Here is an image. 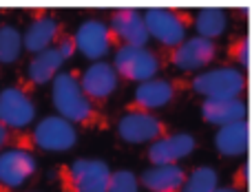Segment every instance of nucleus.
Instances as JSON below:
<instances>
[{
	"label": "nucleus",
	"instance_id": "f257e3e1",
	"mask_svg": "<svg viewBox=\"0 0 252 192\" xmlns=\"http://www.w3.org/2000/svg\"><path fill=\"white\" fill-rule=\"evenodd\" d=\"M51 102L62 119L73 124L75 128L87 131H106L109 119L102 113L100 106H95L82 93L75 71H60L51 80Z\"/></svg>",
	"mask_w": 252,
	"mask_h": 192
},
{
	"label": "nucleus",
	"instance_id": "f03ea898",
	"mask_svg": "<svg viewBox=\"0 0 252 192\" xmlns=\"http://www.w3.org/2000/svg\"><path fill=\"white\" fill-rule=\"evenodd\" d=\"M111 172V166L102 159L80 157L62 164L58 170V181L62 192H106Z\"/></svg>",
	"mask_w": 252,
	"mask_h": 192
},
{
	"label": "nucleus",
	"instance_id": "7ed1b4c3",
	"mask_svg": "<svg viewBox=\"0 0 252 192\" xmlns=\"http://www.w3.org/2000/svg\"><path fill=\"white\" fill-rule=\"evenodd\" d=\"M188 88L204 100H221V97H244L248 91V75L237 66H217L210 71H199L188 80Z\"/></svg>",
	"mask_w": 252,
	"mask_h": 192
},
{
	"label": "nucleus",
	"instance_id": "20e7f679",
	"mask_svg": "<svg viewBox=\"0 0 252 192\" xmlns=\"http://www.w3.org/2000/svg\"><path fill=\"white\" fill-rule=\"evenodd\" d=\"M142 16L148 40H155L166 51L182 44L186 40L188 29L192 27L190 11H182V9H148Z\"/></svg>",
	"mask_w": 252,
	"mask_h": 192
},
{
	"label": "nucleus",
	"instance_id": "39448f33",
	"mask_svg": "<svg viewBox=\"0 0 252 192\" xmlns=\"http://www.w3.org/2000/svg\"><path fill=\"white\" fill-rule=\"evenodd\" d=\"M111 66L120 80L142 84L157 78L164 66V57L148 47H115Z\"/></svg>",
	"mask_w": 252,
	"mask_h": 192
},
{
	"label": "nucleus",
	"instance_id": "423d86ee",
	"mask_svg": "<svg viewBox=\"0 0 252 192\" xmlns=\"http://www.w3.org/2000/svg\"><path fill=\"white\" fill-rule=\"evenodd\" d=\"M186 88L188 82L179 78H153L142 82L135 88L133 100L126 104V113H153L157 109H164Z\"/></svg>",
	"mask_w": 252,
	"mask_h": 192
},
{
	"label": "nucleus",
	"instance_id": "0eeeda50",
	"mask_svg": "<svg viewBox=\"0 0 252 192\" xmlns=\"http://www.w3.org/2000/svg\"><path fill=\"white\" fill-rule=\"evenodd\" d=\"M27 137H29L31 148H40L44 153H69L80 139L78 128L62 119L60 115L42 117Z\"/></svg>",
	"mask_w": 252,
	"mask_h": 192
},
{
	"label": "nucleus",
	"instance_id": "6e6552de",
	"mask_svg": "<svg viewBox=\"0 0 252 192\" xmlns=\"http://www.w3.org/2000/svg\"><path fill=\"white\" fill-rule=\"evenodd\" d=\"M35 119V102L31 97V88L7 86L0 91V124L16 133H25Z\"/></svg>",
	"mask_w": 252,
	"mask_h": 192
},
{
	"label": "nucleus",
	"instance_id": "1a4fd4ad",
	"mask_svg": "<svg viewBox=\"0 0 252 192\" xmlns=\"http://www.w3.org/2000/svg\"><path fill=\"white\" fill-rule=\"evenodd\" d=\"M115 133L126 144H153L168 135L170 126L155 113H124Z\"/></svg>",
	"mask_w": 252,
	"mask_h": 192
},
{
	"label": "nucleus",
	"instance_id": "9d476101",
	"mask_svg": "<svg viewBox=\"0 0 252 192\" xmlns=\"http://www.w3.org/2000/svg\"><path fill=\"white\" fill-rule=\"evenodd\" d=\"M217 42L195 35V38H188L175 49H170L166 60L173 66H177L179 71H201L217 60Z\"/></svg>",
	"mask_w": 252,
	"mask_h": 192
},
{
	"label": "nucleus",
	"instance_id": "9b49d317",
	"mask_svg": "<svg viewBox=\"0 0 252 192\" xmlns=\"http://www.w3.org/2000/svg\"><path fill=\"white\" fill-rule=\"evenodd\" d=\"M75 38V47L82 53L87 60H95L100 62L102 57H106L111 53V49H115V38L109 29V22L91 18V20H84L78 27V31L73 33Z\"/></svg>",
	"mask_w": 252,
	"mask_h": 192
},
{
	"label": "nucleus",
	"instance_id": "f8f14e48",
	"mask_svg": "<svg viewBox=\"0 0 252 192\" xmlns=\"http://www.w3.org/2000/svg\"><path fill=\"white\" fill-rule=\"evenodd\" d=\"M78 82L82 93L95 106L104 104L115 93V88L120 86V78L115 73V69L111 66V62H104V60L91 62L82 73H78Z\"/></svg>",
	"mask_w": 252,
	"mask_h": 192
},
{
	"label": "nucleus",
	"instance_id": "ddd939ff",
	"mask_svg": "<svg viewBox=\"0 0 252 192\" xmlns=\"http://www.w3.org/2000/svg\"><path fill=\"white\" fill-rule=\"evenodd\" d=\"M35 168H38V162L31 150H2L0 153V184L7 190H16L35 175Z\"/></svg>",
	"mask_w": 252,
	"mask_h": 192
},
{
	"label": "nucleus",
	"instance_id": "4468645a",
	"mask_svg": "<svg viewBox=\"0 0 252 192\" xmlns=\"http://www.w3.org/2000/svg\"><path fill=\"white\" fill-rule=\"evenodd\" d=\"M64 33V25L53 13H35V18L29 22L25 35H22V49L29 53H40L56 47V42Z\"/></svg>",
	"mask_w": 252,
	"mask_h": 192
},
{
	"label": "nucleus",
	"instance_id": "2eb2a0df",
	"mask_svg": "<svg viewBox=\"0 0 252 192\" xmlns=\"http://www.w3.org/2000/svg\"><path fill=\"white\" fill-rule=\"evenodd\" d=\"M197 148V141L190 133H168L166 137L148 144L146 159L153 166H170V164H179L192 155Z\"/></svg>",
	"mask_w": 252,
	"mask_h": 192
},
{
	"label": "nucleus",
	"instance_id": "dca6fc26",
	"mask_svg": "<svg viewBox=\"0 0 252 192\" xmlns=\"http://www.w3.org/2000/svg\"><path fill=\"white\" fill-rule=\"evenodd\" d=\"M109 29L118 47H146L148 33L144 25V16L135 9H118L111 13Z\"/></svg>",
	"mask_w": 252,
	"mask_h": 192
},
{
	"label": "nucleus",
	"instance_id": "f3484780",
	"mask_svg": "<svg viewBox=\"0 0 252 192\" xmlns=\"http://www.w3.org/2000/svg\"><path fill=\"white\" fill-rule=\"evenodd\" d=\"M201 117L213 126H228L235 122L248 119V104L246 97H221V100H204L201 102Z\"/></svg>",
	"mask_w": 252,
	"mask_h": 192
},
{
	"label": "nucleus",
	"instance_id": "a211bd4d",
	"mask_svg": "<svg viewBox=\"0 0 252 192\" xmlns=\"http://www.w3.org/2000/svg\"><path fill=\"white\" fill-rule=\"evenodd\" d=\"M188 170L177 164L170 166H151L137 177L139 188L148 192H182Z\"/></svg>",
	"mask_w": 252,
	"mask_h": 192
},
{
	"label": "nucleus",
	"instance_id": "6ab92c4d",
	"mask_svg": "<svg viewBox=\"0 0 252 192\" xmlns=\"http://www.w3.org/2000/svg\"><path fill=\"white\" fill-rule=\"evenodd\" d=\"M62 64H64V60H62V55L58 53L56 47L35 53V55L29 60V66H27V88L49 84L58 73H60Z\"/></svg>",
	"mask_w": 252,
	"mask_h": 192
},
{
	"label": "nucleus",
	"instance_id": "aec40b11",
	"mask_svg": "<svg viewBox=\"0 0 252 192\" xmlns=\"http://www.w3.org/2000/svg\"><path fill=\"white\" fill-rule=\"evenodd\" d=\"M248 137H250V124L248 119L235 122L228 126H219L215 135V148L221 157H239L248 153Z\"/></svg>",
	"mask_w": 252,
	"mask_h": 192
},
{
	"label": "nucleus",
	"instance_id": "412c9836",
	"mask_svg": "<svg viewBox=\"0 0 252 192\" xmlns=\"http://www.w3.org/2000/svg\"><path fill=\"white\" fill-rule=\"evenodd\" d=\"M192 27L197 29L199 38H206V40H217L219 35H223L228 27V18H226V11L221 9H201L195 18H192Z\"/></svg>",
	"mask_w": 252,
	"mask_h": 192
},
{
	"label": "nucleus",
	"instance_id": "4be33fe9",
	"mask_svg": "<svg viewBox=\"0 0 252 192\" xmlns=\"http://www.w3.org/2000/svg\"><path fill=\"white\" fill-rule=\"evenodd\" d=\"M22 53V33L13 25H0V66H9Z\"/></svg>",
	"mask_w": 252,
	"mask_h": 192
},
{
	"label": "nucleus",
	"instance_id": "5701e85b",
	"mask_svg": "<svg viewBox=\"0 0 252 192\" xmlns=\"http://www.w3.org/2000/svg\"><path fill=\"white\" fill-rule=\"evenodd\" d=\"M219 186V175L210 166H197L186 175L182 192H213Z\"/></svg>",
	"mask_w": 252,
	"mask_h": 192
},
{
	"label": "nucleus",
	"instance_id": "b1692460",
	"mask_svg": "<svg viewBox=\"0 0 252 192\" xmlns=\"http://www.w3.org/2000/svg\"><path fill=\"white\" fill-rule=\"evenodd\" d=\"M106 192H139L137 175L130 170H113Z\"/></svg>",
	"mask_w": 252,
	"mask_h": 192
},
{
	"label": "nucleus",
	"instance_id": "393cba45",
	"mask_svg": "<svg viewBox=\"0 0 252 192\" xmlns=\"http://www.w3.org/2000/svg\"><path fill=\"white\" fill-rule=\"evenodd\" d=\"M228 57L235 62L237 69L246 71L248 69V60H250V42L248 35H241V38H235L228 47Z\"/></svg>",
	"mask_w": 252,
	"mask_h": 192
},
{
	"label": "nucleus",
	"instance_id": "a878e982",
	"mask_svg": "<svg viewBox=\"0 0 252 192\" xmlns=\"http://www.w3.org/2000/svg\"><path fill=\"white\" fill-rule=\"evenodd\" d=\"M4 148H22V150H31L29 146V137L25 133H16L11 128H7L4 124H0V153Z\"/></svg>",
	"mask_w": 252,
	"mask_h": 192
},
{
	"label": "nucleus",
	"instance_id": "bb28decb",
	"mask_svg": "<svg viewBox=\"0 0 252 192\" xmlns=\"http://www.w3.org/2000/svg\"><path fill=\"white\" fill-rule=\"evenodd\" d=\"M56 49H58V53L62 55V60H71V57L78 53V47H75V38H73V33H62V38L56 42Z\"/></svg>",
	"mask_w": 252,
	"mask_h": 192
},
{
	"label": "nucleus",
	"instance_id": "cd10ccee",
	"mask_svg": "<svg viewBox=\"0 0 252 192\" xmlns=\"http://www.w3.org/2000/svg\"><path fill=\"white\" fill-rule=\"evenodd\" d=\"M232 188L241 190V192H248V162H244L237 172L232 175Z\"/></svg>",
	"mask_w": 252,
	"mask_h": 192
},
{
	"label": "nucleus",
	"instance_id": "c85d7f7f",
	"mask_svg": "<svg viewBox=\"0 0 252 192\" xmlns=\"http://www.w3.org/2000/svg\"><path fill=\"white\" fill-rule=\"evenodd\" d=\"M213 192H241V190H237V188H232V186H217Z\"/></svg>",
	"mask_w": 252,
	"mask_h": 192
},
{
	"label": "nucleus",
	"instance_id": "c756f323",
	"mask_svg": "<svg viewBox=\"0 0 252 192\" xmlns=\"http://www.w3.org/2000/svg\"><path fill=\"white\" fill-rule=\"evenodd\" d=\"M0 192H11V190H7V188H4L2 184H0Z\"/></svg>",
	"mask_w": 252,
	"mask_h": 192
}]
</instances>
